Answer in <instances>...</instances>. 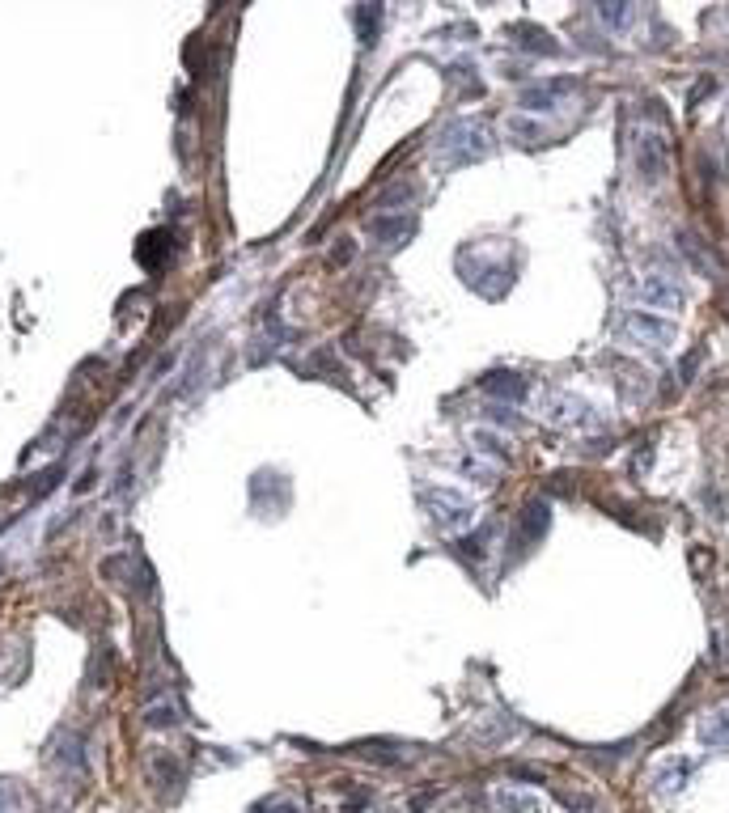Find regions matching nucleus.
Here are the masks:
<instances>
[{
	"label": "nucleus",
	"mask_w": 729,
	"mask_h": 813,
	"mask_svg": "<svg viewBox=\"0 0 729 813\" xmlns=\"http://www.w3.org/2000/svg\"><path fill=\"white\" fill-rule=\"evenodd\" d=\"M437 153L450 161V166H471V161L492 153V132L484 119H454L437 140Z\"/></svg>",
	"instance_id": "f257e3e1"
},
{
	"label": "nucleus",
	"mask_w": 729,
	"mask_h": 813,
	"mask_svg": "<svg viewBox=\"0 0 729 813\" xmlns=\"http://www.w3.org/2000/svg\"><path fill=\"white\" fill-rule=\"evenodd\" d=\"M424 504H429V517L437 530H462L475 517L471 496L454 492V487H424Z\"/></svg>",
	"instance_id": "f03ea898"
},
{
	"label": "nucleus",
	"mask_w": 729,
	"mask_h": 813,
	"mask_svg": "<svg viewBox=\"0 0 729 813\" xmlns=\"http://www.w3.org/2000/svg\"><path fill=\"white\" fill-rule=\"evenodd\" d=\"M543 415L556 428H598L602 424V411L598 407H590L585 399H577V394H564V390L547 394V399H543Z\"/></svg>",
	"instance_id": "7ed1b4c3"
},
{
	"label": "nucleus",
	"mask_w": 729,
	"mask_h": 813,
	"mask_svg": "<svg viewBox=\"0 0 729 813\" xmlns=\"http://www.w3.org/2000/svg\"><path fill=\"white\" fill-rule=\"evenodd\" d=\"M632 149H636V170L645 183H657V178L666 174L670 166V144L662 132H649V128H640L636 140H632Z\"/></svg>",
	"instance_id": "20e7f679"
},
{
	"label": "nucleus",
	"mask_w": 729,
	"mask_h": 813,
	"mask_svg": "<svg viewBox=\"0 0 729 813\" xmlns=\"http://www.w3.org/2000/svg\"><path fill=\"white\" fill-rule=\"evenodd\" d=\"M632 297L640 305H653V310H679V305H683V288L674 284L670 276H662V271H649V276L632 280Z\"/></svg>",
	"instance_id": "39448f33"
},
{
	"label": "nucleus",
	"mask_w": 729,
	"mask_h": 813,
	"mask_svg": "<svg viewBox=\"0 0 729 813\" xmlns=\"http://www.w3.org/2000/svg\"><path fill=\"white\" fill-rule=\"evenodd\" d=\"M696 758H687V754H670L662 767L653 771V792L657 797H679V792L687 788V780L696 775Z\"/></svg>",
	"instance_id": "423d86ee"
},
{
	"label": "nucleus",
	"mask_w": 729,
	"mask_h": 813,
	"mask_svg": "<svg viewBox=\"0 0 729 813\" xmlns=\"http://www.w3.org/2000/svg\"><path fill=\"white\" fill-rule=\"evenodd\" d=\"M624 335H632L636 343H653V348H662V343L674 339V322L670 318H657V314H628L624 318Z\"/></svg>",
	"instance_id": "0eeeda50"
},
{
	"label": "nucleus",
	"mask_w": 729,
	"mask_h": 813,
	"mask_svg": "<svg viewBox=\"0 0 729 813\" xmlns=\"http://www.w3.org/2000/svg\"><path fill=\"white\" fill-rule=\"evenodd\" d=\"M564 89H568V81H535V85H526L522 89V106L526 111H551L560 98H564Z\"/></svg>",
	"instance_id": "6e6552de"
},
{
	"label": "nucleus",
	"mask_w": 729,
	"mask_h": 813,
	"mask_svg": "<svg viewBox=\"0 0 729 813\" xmlns=\"http://www.w3.org/2000/svg\"><path fill=\"white\" fill-rule=\"evenodd\" d=\"M492 805H496V813H543V801L535 792H518V788H496Z\"/></svg>",
	"instance_id": "1a4fd4ad"
},
{
	"label": "nucleus",
	"mask_w": 729,
	"mask_h": 813,
	"mask_svg": "<svg viewBox=\"0 0 729 813\" xmlns=\"http://www.w3.org/2000/svg\"><path fill=\"white\" fill-rule=\"evenodd\" d=\"M484 390L488 394H496V399H509V403H518V399H526V390H530V382L522 373H488L484 377Z\"/></svg>",
	"instance_id": "9d476101"
},
{
	"label": "nucleus",
	"mask_w": 729,
	"mask_h": 813,
	"mask_svg": "<svg viewBox=\"0 0 729 813\" xmlns=\"http://www.w3.org/2000/svg\"><path fill=\"white\" fill-rule=\"evenodd\" d=\"M179 720H183V703L179 699H153L149 703V708H145V725L149 729H170V725H179Z\"/></svg>",
	"instance_id": "9b49d317"
},
{
	"label": "nucleus",
	"mask_w": 729,
	"mask_h": 813,
	"mask_svg": "<svg viewBox=\"0 0 729 813\" xmlns=\"http://www.w3.org/2000/svg\"><path fill=\"white\" fill-rule=\"evenodd\" d=\"M700 742L713 746V750H729V708L700 720Z\"/></svg>",
	"instance_id": "f8f14e48"
},
{
	"label": "nucleus",
	"mask_w": 729,
	"mask_h": 813,
	"mask_svg": "<svg viewBox=\"0 0 729 813\" xmlns=\"http://www.w3.org/2000/svg\"><path fill=\"white\" fill-rule=\"evenodd\" d=\"M547 521H551V509L543 500H530L526 504V513H522V530H526V538H543L547 534Z\"/></svg>",
	"instance_id": "ddd939ff"
},
{
	"label": "nucleus",
	"mask_w": 729,
	"mask_h": 813,
	"mask_svg": "<svg viewBox=\"0 0 729 813\" xmlns=\"http://www.w3.org/2000/svg\"><path fill=\"white\" fill-rule=\"evenodd\" d=\"M679 246L687 250V255H691V263H696V267H708V271H717V259L708 255V246H700L696 238H691V233H679Z\"/></svg>",
	"instance_id": "4468645a"
},
{
	"label": "nucleus",
	"mask_w": 729,
	"mask_h": 813,
	"mask_svg": "<svg viewBox=\"0 0 729 813\" xmlns=\"http://www.w3.org/2000/svg\"><path fill=\"white\" fill-rule=\"evenodd\" d=\"M518 43H526V47L543 51V56H551V51H556V43H551V39H543V30H539V26H535V30H530V26H522V30H518Z\"/></svg>",
	"instance_id": "2eb2a0df"
},
{
	"label": "nucleus",
	"mask_w": 729,
	"mask_h": 813,
	"mask_svg": "<svg viewBox=\"0 0 729 813\" xmlns=\"http://www.w3.org/2000/svg\"><path fill=\"white\" fill-rule=\"evenodd\" d=\"M255 813H301V805L289 801V797H272V801H263Z\"/></svg>",
	"instance_id": "dca6fc26"
},
{
	"label": "nucleus",
	"mask_w": 729,
	"mask_h": 813,
	"mask_svg": "<svg viewBox=\"0 0 729 813\" xmlns=\"http://www.w3.org/2000/svg\"><path fill=\"white\" fill-rule=\"evenodd\" d=\"M471 441H475V449H484V454H501L505 458V441H496L492 432H475Z\"/></svg>",
	"instance_id": "f3484780"
},
{
	"label": "nucleus",
	"mask_w": 729,
	"mask_h": 813,
	"mask_svg": "<svg viewBox=\"0 0 729 813\" xmlns=\"http://www.w3.org/2000/svg\"><path fill=\"white\" fill-rule=\"evenodd\" d=\"M632 9L628 5H598V17H607V22H624Z\"/></svg>",
	"instance_id": "a211bd4d"
},
{
	"label": "nucleus",
	"mask_w": 729,
	"mask_h": 813,
	"mask_svg": "<svg viewBox=\"0 0 729 813\" xmlns=\"http://www.w3.org/2000/svg\"><path fill=\"white\" fill-rule=\"evenodd\" d=\"M0 813H13V809H9V797H5V788H0Z\"/></svg>",
	"instance_id": "6ab92c4d"
}]
</instances>
